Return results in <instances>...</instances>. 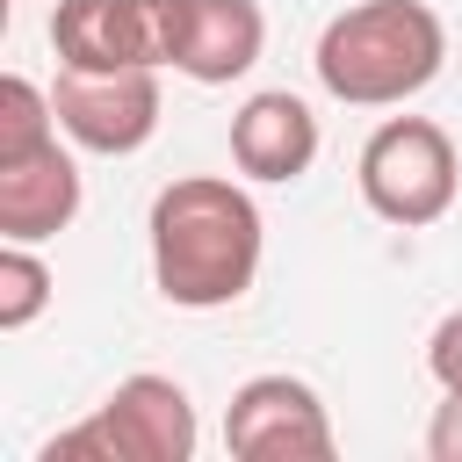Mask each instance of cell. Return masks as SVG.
<instances>
[{
	"mask_svg": "<svg viewBox=\"0 0 462 462\" xmlns=\"http://www.w3.org/2000/svg\"><path fill=\"white\" fill-rule=\"evenodd\" d=\"M152 238V282L173 310H224L260 282L267 224L260 202L224 173H180L152 195L144 217Z\"/></svg>",
	"mask_w": 462,
	"mask_h": 462,
	"instance_id": "1",
	"label": "cell"
},
{
	"mask_svg": "<svg viewBox=\"0 0 462 462\" xmlns=\"http://www.w3.org/2000/svg\"><path fill=\"white\" fill-rule=\"evenodd\" d=\"M448 65V29L426 0H354L318 29L310 72L346 108H404Z\"/></svg>",
	"mask_w": 462,
	"mask_h": 462,
	"instance_id": "2",
	"label": "cell"
},
{
	"mask_svg": "<svg viewBox=\"0 0 462 462\" xmlns=\"http://www.w3.org/2000/svg\"><path fill=\"white\" fill-rule=\"evenodd\" d=\"M202 440L195 397L173 375H123L79 426L51 433L36 462H188Z\"/></svg>",
	"mask_w": 462,
	"mask_h": 462,
	"instance_id": "3",
	"label": "cell"
},
{
	"mask_svg": "<svg viewBox=\"0 0 462 462\" xmlns=\"http://www.w3.org/2000/svg\"><path fill=\"white\" fill-rule=\"evenodd\" d=\"M354 188H361L368 217H383L397 231H426L462 195V152L433 116H383L354 159Z\"/></svg>",
	"mask_w": 462,
	"mask_h": 462,
	"instance_id": "4",
	"label": "cell"
},
{
	"mask_svg": "<svg viewBox=\"0 0 462 462\" xmlns=\"http://www.w3.org/2000/svg\"><path fill=\"white\" fill-rule=\"evenodd\" d=\"M51 108H58V130L72 152H94V159H130L152 144L159 130V65H137V72H72L58 65V87H51Z\"/></svg>",
	"mask_w": 462,
	"mask_h": 462,
	"instance_id": "5",
	"label": "cell"
},
{
	"mask_svg": "<svg viewBox=\"0 0 462 462\" xmlns=\"http://www.w3.org/2000/svg\"><path fill=\"white\" fill-rule=\"evenodd\" d=\"M224 448L238 462H325L332 411L303 375H245L224 404Z\"/></svg>",
	"mask_w": 462,
	"mask_h": 462,
	"instance_id": "6",
	"label": "cell"
},
{
	"mask_svg": "<svg viewBox=\"0 0 462 462\" xmlns=\"http://www.w3.org/2000/svg\"><path fill=\"white\" fill-rule=\"evenodd\" d=\"M51 51L72 72H166V0H58Z\"/></svg>",
	"mask_w": 462,
	"mask_h": 462,
	"instance_id": "7",
	"label": "cell"
},
{
	"mask_svg": "<svg viewBox=\"0 0 462 462\" xmlns=\"http://www.w3.org/2000/svg\"><path fill=\"white\" fill-rule=\"evenodd\" d=\"M267 14L260 0H166V72L195 87H231L260 65Z\"/></svg>",
	"mask_w": 462,
	"mask_h": 462,
	"instance_id": "8",
	"label": "cell"
},
{
	"mask_svg": "<svg viewBox=\"0 0 462 462\" xmlns=\"http://www.w3.org/2000/svg\"><path fill=\"white\" fill-rule=\"evenodd\" d=\"M231 166L245 180H267V188H289L318 166V116L303 94L289 87H260L238 101L231 116Z\"/></svg>",
	"mask_w": 462,
	"mask_h": 462,
	"instance_id": "9",
	"label": "cell"
},
{
	"mask_svg": "<svg viewBox=\"0 0 462 462\" xmlns=\"http://www.w3.org/2000/svg\"><path fill=\"white\" fill-rule=\"evenodd\" d=\"M87 202V180H79V159L51 137L22 159H0V238L14 245H43L58 231H72Z\"/></svg>",
	"mask_w": 462,
	"mask_h": 462,
	"instance_id": "10",
	"label": "cell"
},
{
	"mask_svg": "<svg viewBox=\"0 0 462 462\" xmlns=\"http://www.w3.org/2000/svg\"><path fill=\"white\" fill-rule=\"evenodd\" d=\"M51 296H58V282H51V267L36 260V245L0 238V332H29V325L51 310Z\"/></svg>",
	"mask_w": 462,
	"mask_h": 462,
	"instance_id": "11",
	"label": "cell"
},
{
	"mask_svg": "<svg viewBox=\"0 0 462 462\" xmlns=\"http://www.w3.org/2000/svg\"><path fill=\"white\" fill-rule=\"evenodd\" d=\"M51 137H65L51 94H43L36 79L7 72V79H0V159H22V152H36V144H51Z\"/></svg>",
	"mask_w": 462,
	"mask_h": 462,
	"instance_id": "12",
	"label": "cell"
},
{
	"mask_svg": "<svg viewBox=\"0 0 462 462\" xmlns=\"http://www.w3.org/2000/svg\"><path fill=\"white\" fill-rule=\"evenodd\" d=\"M426 368H433L440 390H462V310H448V318L433 325V339H426Z\"/></svg>",
	"mask_w": 462,
	"mask_h": 462,
	"instance_id": "13",
	"label": "cell"
},
{
	"mask_svg": "<svg viewBox=\"0 0 462 462\" xmlns=\"http://www.w3.org/2000/svg\"><path fill=\"white\" fill-rule=\"evenodd\" d=\"M426 455L433 462H462V390H440V404L426 419Z\"/></svg>",
	"mask_w": 462,
	"mask_h": 462,
	"instance_id": "14",
	"label": "cell"
}]
</instances>
